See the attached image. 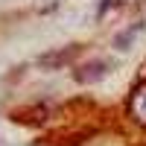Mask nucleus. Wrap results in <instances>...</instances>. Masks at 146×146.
<instances>
[{
    "label": "nucleus",
    "mask_w": 146,
    "mask_h": 146,
    "mask_svg": "<svg viewBox=\"0 0 146 146\" xmlns=\"http://www.w3.org/2000/svg\"><path fill=\"white\" fill-rule=\"evenodd\" d=\"M105 70H108V64L91 62V64H85V67H79V70H76V79H79V82H94V79H100Z\"/></svg>",
    "instance_id": "nucleus-1"
},
{
    "label": "nucleus",
    "mask_w": 146,
    "mask_h": 146,
    "mask_svg": "<svg viewBox=\"0 0 146 146\" xmlns=\"http://www.w3.org/2000/svg\"><path fill=\"white\" fill-rule=\"evenodd\" d=\"M131 114H135L140 123H146V85L137 88V94L131 96Z\"/></svg>",
    "instance_id": "nucleus-2"
},
{
    "label": "nucleus",
    "mask_w": 146,
    "mask_h": 146,
    "mask_svg": "<svg viewBox=\"0 0 146 146\" xmlns=\"http://www.w3.org/2000/svg\"><path fill=\"white\" fill-rule=\"evenodd\" d=\"M114 3H120V0H102V3H100V12H108Z\"/></svg>",
    "instance_id": "nucleus-3"
}]
</instances>
